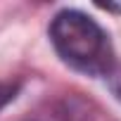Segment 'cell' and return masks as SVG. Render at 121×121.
Returning a JSON list of instances; mask_svg holds the SVG:
<instances>
[{"label": "cell", "instance_id": "6da1fadb", "mask_svg": "<svg viewBox=\"0 0 121 121\" xmlns=\"http://www.w3.org/2000/svg\"><path fill=\"white\" fill-rule=\"evenodd\" d=\"M50 40L57 55L76 71L88 76H109L116 67L109 36L95 19L78 10L59 12L50 24Z\"/></svg>", "mask_w": 121, "mask_h": 121}, {"label": "cell", "instance_id": "7a4b0ae2", "mask_svg": "<svg viewBox=\"0 0 121 121\" xmlns=\"http://www.w3.org/2000/svg\"><path fill=\"white\" fill-rule=\"evenodd\" d=\"M107 81H109V86H112V90L121 97V64H116L114 69H112V74L107 76Z\"/></svg>", "mask_w": 121, "mask_h": 121}]
</instances>
